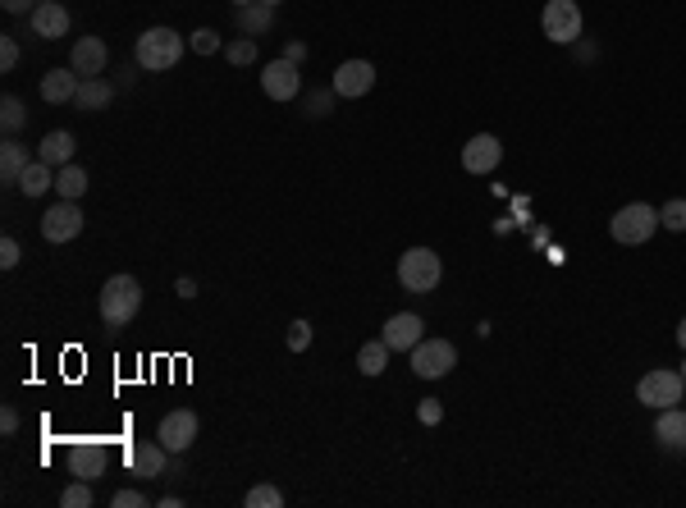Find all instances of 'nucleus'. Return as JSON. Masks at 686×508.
I'll return each mask as SVG.
<instances>
[{
    "label": "nucleus",
    "instance_id": "nucleus-17",
    "mask_svg": "<svg viewBox=\"0 0 686 508\" xmlns=\"http://www.w3.org/2000/svg\"><path fill=\"white\" fill-rule=\"evenodd\" d=\"M69 10L60 5V0H46V5H37L33 14H28V28H33V37H42V42H60V37L69 33Z\"/></svg>",
    "mask_w": 686,
    "mask_h": 508
},
{
    "label": "nucleus",
    "instance_id": "nucleus-30",
    "mask_svg": "<svg viewBox=\"0 0 686 508\" xmlns=\"http://www.w3.org/2000/svg\"><path fill=\"white\" fill-rule=\"evenodd\" d=\"M225 60L229 65H257V37H234V42L225 46Z\"/></svg>",
    "mask_w": 686,
    "mask_h": 508
},
{
    "label": "nucleus",
    "instance_id": "nucleus-25",
    "mask_svg": "<svg viewBox=\"0 0 686 508\" xmlns=\"http://www.w3.org/2000/svg\"><path fill=\"white\" fill-rule=\"evenodd\" d=\"M87 184H92V179H87L83 165H60V170H55V197H65V202H78V197L87 193Z\"/></svg>",
    "mask_w": 686,
    "mask_h": 508
},
{
    "label": "nucleus",
    "instance_id": "nucleus-22",
    "mask_svg": "<svg viewBox=\"0 0 686 508\" xmlns=\"http://www.w3.org/2000/svg\"><path fill=\"white\" fill-rule=\"evenodd\" d=\"M654 440L664 449H686V408H664L654 422Z\"/></svg>",
    "mask_w": 686,
    "mask_h": 508
},
{
    "label": "nucleus",
    "instance_id": "nucleus-19",
    "mask_svg": "<svg viewBox=\"0 0 686 508\" xmlns=\"http://www.w3.org/2000/svg\"><path fill=\"white\" fill-rule=\"evenodd\" d=\"M74 152H78V138L69 129H55L42 138V147H37V161H46L51 170H60V165H74Z\"/></svg>",
    "mask_w": 686,
    "mask_h": 508
},
{
    "label": "nucleus",
    "instance_id": "nucleus-46",
    "mask_svg": "<svg viewBox=\"0 0 686 508\" xmlns=\"http://www.w3.org/2000/svg\"><path fill=\"white\" fill-rule=\"evenodd\" d=\"M682 380H686V362H682Z\"/></svg>",
    "mask_w": 686,
    "mask_h": 508
},
{
    "label": "nucleus",
    "instance_id": "nucleus-3",
    "mask_svg": "<svg viewBox=\"0 0 686 508\" xmlns=\"http://www.w3.org/2000/svg\"><path fill=\"white\" fill-rule=\"evenodd\" d=\"M654 229H659V206H650V202H627L622 211H613V220H609L613 243H622V248L650 243Z\"/></svg>",
    "mask_w": 686,
    "mask_h": 508
},
{
    "label": "nucleus",
    "instance_id": "nucleus-21",
    "mask_svg": "<svg viewBox=\"0 0 686 508\" xmlns=\"http://www.w3.org/2000/svg\"><path fill=\"white\" fill-rule=\"evenodd\" d=\"M234 23L243 37H266L270 28H275V10L270 5H261V0H252V5H238L234 10Z\"/></svg>",
    "mask_w": 686,
    "mask_h": 508
},
{
    "label": "nucleus",
    "instance_id": "nucleus-23",
    "mask_svg": "<svg viewBox=\"0 0 686 508\" xmlns=\"http://www.w3.org/2000/svg\"><path fill=\"white\" fill-rule=\"evenodd\" d=\"M33 161H37V156H28V147H23V142H14V138L0 142V179H5V184H19V174L28 170Z\"/></svg>",
    "mask_w": 686,
    "mask_h": 508
},
{
    "label": "nucleus",
    "instance_id": "nucleus-11",
    "mask_svg": "<svg viewBox=\"0 0 686 508\" xmlns=\"http://www.w3.org/2000/svg\"><path fill=\"white\" fill-rule=\"evenodd\" d=\"M261 92H266L270 101H298L302 97V74L293 60H270L266 69H261Z\"/></svg>",
    "mask_w": 686,
    "mask_h": 508
},
{
    "label": "nucleus",
    "instance_id": "nucleus-7",
    "mask_svg": "<svg viewBox=\"0 0 686 508\" xmlns=\"http://www.w3.org/2000/svg\"><path fill=\"white\" fill-rule=\"evenodd\" d=\"M453 367H458V348H453L449 339H421V344L412 348V371H417L421 380H444Z\"/></svg>",
    "mask_w": 686,
    "mask_h": 508
},
{
    "label": "nucleus",
    "instance_id": "nucleus-4",
    "mask_svg": "<svg viewBox=\"0 0 686 508\" xmlns=\"http://www.w3.org/2000/svg\"><path fill=\"white\" fill-rule=\"evenodd\" d=\"M444 280V261L435 248H408L398 257V284L408 293H435Z\"/></svg>",
    "mask_w": 686,
    "mask_h": 508
},
{
    "label": "nucleus",
    "instance_id": "nucleus-41",
    "mask_svg": "<svg viewBox=\"0 0 686 508\" xmlns=\"http://www.w3.org/2000/svg\"><path fill=\"white\" fill-rule=\"evenodd\" d=\"M174 293H179V298H197V280H193V275H179Z\"/></svg>",
    "mask_w": 686,
    "mask_h": 508
},
{
    "label": "nucleus",
    "instance_id": "nucleus-2",
    "mask_svg": "<svg viewBox=\"0 0 686 508\" xmlns=\"http://www.w3.org/2000/svg\"><path fill=\"white\" fill-rule=\"evenodd\" d=\"M183 51H188V42H183V33H174V28H147V33L138 37V46H133V60H138V69H147V74H165V69H174L183 60Z\"/></svg>",
    "mask_w": 686,
    "mask_h": 508
},
{
    "label": "nucleus",
    "instance_id": "nucleus-47",
    "mask_svg": "<svg viewBox=\"0 0 686 508\" xmlns=\"http://www.w3.org/2000/svg\"><path fill=\"white\" fill-rule=\"evenodd\" d=\"M37 5H46V0H37Z\"/></svg>",
    "mask_w": 686,
    "mask_h": 508
},
{
    "label": "nucleus",
    "instance_id": "nucleus-44",
    "mask_svg": "<svg viewBox=\"0 0 686 508\" xmlns=\"http://www.w3.org/2000/svg\"><path fill=\"white\" fill-rule=\"evenodd\" d=\"M261 5H270V10H275V5H279V0H261Z\"/></svg>",
    "mask_w": 686,
    "mask_h": 508
},
{
    "label": "nucleus",
    "instance_id": "nucleus-1",
    "mask_svg": "<svg viewBox=\"0 0 686 508\" xmlns=\"http://www.w3.org/2000/svg\"><path fill=\"white\" fill-rule=\"evenodd\" d=\"M101 325L106 330H129L133 321H138L142 312V284L138 275H110L106 284H101Z\"/></svg>",
    "mask_w": 686,
    "mask_h": 508
},
{
    "label": "nucleus",
    "instance_id": "nucleus-36",
    "mask_svg": "<svg viewBox=\"0 0 686 508\" xmlns=\"http://www.w3.org/2000/svg\"><path fill=\"white\" fill-rule=\"evenodd\" d=\"M417 422H421V426H440V422H444V408H440L435 399L417 403Z\"/></svg>",
    "mask_w": 686,
    "mask_h": 508
},
{
    "label": "nucleus",
    "instance_id": "nucleus-24",
    "mask_svg": "<svg viewBox=\"0 0 686 508\" xmlns=\"http://www.w3.org/2000/svg\"><path fill=\"white\" fill-rule=\"evenodd\" d=\"M14 188H19L23 197H42V193H51V188H55V170L46 161H33L28 170L19 174V184H14Z\"/></svg>",
    "mask_w": 686,
    "mask_h": 508
},
{
    "label": "nucleus",
    "instance_id": "nucleus-15",
    "mask_svg": "<svg viewBox=\"0 0 686 508\" xmlns=\"http://www.w3.org/2000/svg\"><path fill=\"white\" fill-rule=\"evenodd\" d=\"M334 92H339V97H366V92H371V87H376V65H371V60H343L339 69H334Z\"/></svg>",
    "mask_w": 686,
    "mask_h": 508
},
{
    "label": "nucleus",
    "instance_id": "nucleus-26",
    "mask_svg": "<svg viewBox=\"0 0 686 508\" xmlns=\"http://www.w3.org/2000/svg\"><path fill=\"white\" fill-rule=\"evenodd\" d=\"M385 367H389V344L385 339H371V344H362L357 348V371H362V376H385Z\"/></svg>",
    "mask_w": 686,
    "mask_h": 508
},
{
    "label": "nucleus",
    "instance_id": "nucleus-28",
    "mask_svg": "<svg viewBox=\"0 0 686 508\" xmlns=\"http://www.w3.org/2000/svg\"><path fill=\"white\" fill-rule=\"evenodd\" d=\"M60 504H65V508H92V504H97V495H92V481L74 476V486L60 490Z\"/></svg>",
    "mask_w": 686,
    "mask_h": 508
},
{
    "label": "nucleus",
    "instance_id": "nucleus-10",
    "mask_svg": "<svg viewBox=\"0 0 686 508\" xmlns=\"http://www.w3.org/2000/svg\"><path fill=\"white\" fill-rule=\"evenodd\" d=\"M83 225H87V216L78 211V202H65V197H60V202L42 216V238L46 243H74V238L83 234Z\"/></svg>",
    "mask_w": 686,
    "mask_h": 508
},
{
    "label": "nucleus",
    "instance_id": "nucleus-8",
    "mask_svg": "<svg viewBox=\"0 0 686 508\" xmlns=\"http://www.w3.org/2000/svg\"><path fill=\"white\" fill-rule=\"evenodd\" d=\"M65 463H69V472L74 476H83V481L97 486L101 476H106V467H110V449L101 440H74L65 449Z\"/></svg>",
    "mask_w": 686,
    "mask_h": 508
},
{
    "label": "nucleus",
    "instance_id": "nucleus-18",
    "mask_svg": "<svg viewBox=\"0 0 686 508\" xmlns=\"http://www.w3.org/2000/svg\"><path fill=\"white\" fill-rule=\"evenodd\" d=\"M78 83H83L78 69H51V74H42V101H51V106H74Z\"/></svg>",
    "mask_w": 686,
    "mask_h": 508
},
{
    "label": "nucleus",
    "instance_id": "nucleus-14",
    "mask_svg": "<svg viewBox=\"0 0 686 508\" xmlns=\"http://www.w3.org/2000/svg\"><path fill=\"white\" fill-rule=\"evenodd\" d=\"M69 69H78L83 78H101L110 69V46L101 37H78L69 46Z\"/></svg>",
    "mask_w": 686,
    "mask_h": 508
},
{
    "label": "nucleus",
    "instance_id": "nucleus-35",
    "mask_svg": "<svg viewBox=\"0 0 686 508\" xmlns=\"http://www.w3.org/2000/svg\"><path fill=\"white\" fill-rule=\"evenodd\" d=\"M0 69H5V74L19 69V42H14V37H0Z\"/></svg>",
    "mask_w": 686,
    "mask_h": 508
},
{
    "label": "nucleus",
    "instance_id": "nucleus-42",
    "mask_svg": "<svg viewBox=\"0 0 686 508\" xmlns=\"http://www.w3.org/2000/svg\"><path fill=\"white\" fill-rule=\"evenodd\" d=\"M284 60H293V65H302V60H307V46H302V42H289V46H284Z\"/></svg>",
    "mask_w": 686,
    "mask_h": 508
},
{
    "label": "nucleus",
    "instance_id": "nucleus-48",
    "mask_svg": "<svg viewBox=\"0 0 686 508\" xmlns=\"http://www.w3.org/2000/svg\"><path fill=\"white\" fill-rule=\"evenodd\" d=\"M682 403H686V394H682Z\"/></svg>",
    "mask_w": 686,
    "mask_h": 508
},
{
    "label": "nucleus",
    "instance_id": "nucleus-43",
    "mask_svg": "<svg viewBox=\"0 0 686 508\" xmlns=\"http://www.w3.org/2000/svg\"><path fill=\"white\" fill-rule=\"evenodd\" d=\"M677 344H682V353H686V316H682V325H677Z\"/></svg>",
    "mask_w": 686,
    "mask_h": 508
},
{
    "label": "nucleus",
    "instance_id": "nucleus-29",
    "mask_svg": "<svg viewBox=\"0 0 686 508\" xmlns=\"http://www.w3.org/2000/svg\"><path fill=\"white\" fill-rule=\"evenodd\" d=\"M659 229H673V234H686V197H673V202L659 206Z\"/></svg>",
    "mask_w": 686,
    "mask_h": 508
},
{
    "label": "nucleus",
    "instance_id": "nucleus-34",
    "mask_svg": "<svg viewBox=\"0 0 686 508\" xmlns=\"http://www.w3.org/2000/svg\"><path fill=\"white\" fill-rule=\"evenodd\" d=\"M311 348V325L307 321H293L289 325V353H307Z\"/></svg>",
    "mask_w": 686,
    "mask_h": 508
},
{
    "label": "nucleus",
    "instance_id": "nucleus-12",
    "mask_svg": "<svg viewBox=\"0 0 686 508\" xmlns=\"http://www.w3.org/2000/svg\"><path fill=\"white\" fill-rule=\"evenodd\" d=\"M499 161H504V142L494 138V133H476V138H467V147H462V170L467 174H490V170H499Z\"/></svg>",
    "mask_w": 686,
    "mask_h": 508
},
{
    "label": "nucleus",
    "instance_id": "nucleus-31",
    "mask_svg": "<svg viewBox=\"0 0 686 508\" xmlns=\"http://www.w3.org/2000/svg\"><path fill=\"white\" fill-rule=\"evenodd\" d=\"M0 124H5V133H10V138L23 129V124H28V110H23L19 97H5V101H0Z\"/></svg>",
    "mask_w": 686,
    "mask_h": 508
},
{
    "label": "nucleus",
    "instance_id": "nucleus-20",
    "mask_svg": "<svg viewBox=\"0 0 686 508\" xmlns=\"http://www.w3.org/2000/svg\"><path fill=\"white\" fill-rule=\"evenodd\" d=\"M110 101H115V83H110L106 74H101V78H83V83H78L74 106L83 110V115H97V110H106Z\"/></svg>",
    "mask_w": 686,
    "mask_h": 508
},
{
    "label": "nucleus",
    "instance_id": "nucleus-37",
    "mask_svg": "<svg viewBox=\"0 0 686 508\" xmlns=\"http://www.w3.org/2000/svg\"><path fill=\"white\" fill-rule=\"evenodd\" d=\"M19 261H23V248H19V243H14V238H0V266H5V271H14Z\"/></svg>",
    "mask_w": 686,
    "mask_h": 508
},
{
    "label": "nucleus",
    "instance_id": "nucleus-9",
    "mask_svg": "<svg viewBox=\"0 0 686 508\" xmlns=\"http://www.w3.org/2000/svg\"><path fill=\"white\" fill-rule=\"evenodd\" d=\"M197 412L193 408H174V412H165L161 417V426H156V440L170 449V454H188L193 449V440H197Z\"/></svg>",
    "mask_w": 686,
    "mask_h": 508
},
{
    "label": "nucleus",
    "instance_id": "nucleus-6",
    "mask_svg": "<svg viewBox=\"0 0 686 508\" xmlns=\"http://www.w3.org/2000/svg\"><path fill=\"white\" fill-rule=\"evenodd\" d=\"M540 28H545V37H549V42H558V46L581 42V28H586L581 5H577V0H549L545 14H540Z\"/></svg>",
    "mask_w": 686,
    "mask_h": 508
},
{
    "label": "nucleus",
    "instance_id": "nucleus-33",
    "mask_svg": "<svg viewBox=\"0 0 686 508\" xmlns=\"http://www.w3.org/2000/svg\"><path fill=\"white\" fill-rule=\"evenodd\" d=\"M334 97H339L334 87H330V92H311V97H307V115L311 119H325L334 110Z\"/></svg>",
    "mask_w": 686,
    "mask_h": 508
},
{
    "label": "nucleus",
    "instance_id": "nucleus-39",
    "mask_svg": "<svg viewBox=\"0 0 686 508\" xmlns=\"http://www.w3.org/2000/svg\"><path fill=\"white\" fill-rule=\"evenodd\" d=\"M0 10H5V14H33L37 0H0Z\"/></svg>",
    "mask_w": 686,
    "mask_h": 508
},
{
    "label": "nucleus",
    "instance_id": "nucleus-16",
    "mask_svg": "<svg viewBox=\"0 0 686 508\" xmlns=\"http://www.w3.org/2000/svg\"><path fill=\"white\" fill-rule=\"evenodd\" d=\"M129 467L138 481H156V476L170 472V449H165L161 440H142L129 449Z\"/></svg>",
    "mask_w": 686,
    "mask_h": 508
},
{
    "label": "nucleus",
    "instance_id": "nucleus-32",
    "mask_svg": "<svg viewBox=\"0 0 686 508\" xmlns=\"http://www.w3.org/2000/svg\"><path fill=\"white\" fill-rule=\"evenodd\" d=\"M188 51H197V55H215V51H225V46H220V37H215L211 28H197V33L188 37Z\"/></svg>",
    "mask_w": 686,
    "mask_h": 508
},
{
    "label": "nucleus",
    "instance_id": "nucleus-13",
    "mask_svg": "<svg viewBox=\"0 0 686 508\" xmlns=\"http://www.w3.org/2000/svg\"><path fill=\"white\" fill-rule=\"evenodd\" d=\"M389 344V353H412V348L426 339V321H421L417 312H398L385 321V335H380Z\"/></svg>",
    "mask_w": 686,
    "mask_h": 508
},
{
    "label": "nucleus",
    "instance_id": "nucleus-40",
    "mask_svg": "<svg viewBox=\"0 0 686 508\" xmlns=\"http://www.w3.org/2000/svg\"><path fill=\"white\" fill-rule=\"evenodd\" d=\"M0 431H5V435L19 431V408H5V412H0Z\"/></svg>",
    "mask_w": 686,
    "mask_h": 508
},
{
    "label": "nucleus",
    "instance_id": "nucleus-38",
    "mask_svg": "<svg viewBox=\"0 0 686 508\" xmlns=\"http://www.w3.org/2000/svg\"><path fill=\"white\" fill-rule=\"evenodd\" d=\"M110 504H115V508H142V504H147V495H142V490H115V495H110Z\"/></svg>",
    "mask_w": 686,
    "mask_h": 508
},
{
    "label": "nucleus",
    "instance_id": "nucleus-45",
    "mask_svg": "<svg viewBox=\"0 0 686 508\" xmlns=\"http://www.w3.org/2000/svg\"><path fill=\"white\" fill-rule=\"evenodd\" d=\"M234 5H252V0H234Z\"/></svg>",
    "mask_w": 686,
    "mask_h": 508
},
{
    "label": "nucleus",
    "instance_id": "nucleus-5",
    "mask_svg": "<svg viewBox=\"0 0 686 508\" xmlns=\"http://www.w3.org/2000/svg\"><path fill=\"white\" fill-rule=\"evenodd\" d=\"M682 394H686L682 371H668V367H659V371H650V376H641V385H636V399H641L645 408H654V412L677 408V403H682Z\"/></svg>",
    "mask_w": 686,
    "mask_h": 508
},
{
    "label": "nucleus",
    "instance_id": "nucleus-27",
    "mask_svg": "<svg viewBox=\"0 0 686 508\" xmlns=\"http://www.w3.org/2000/svg\"><path fill=\"white\" fill-rule=\"evenodd\" d=\"M243 504L247 508H284V490L270 486V481H257V486L243 495Z\"/></svg>",
    "mask_w": 686,
    "mask_h": 508
}]
</instances>
